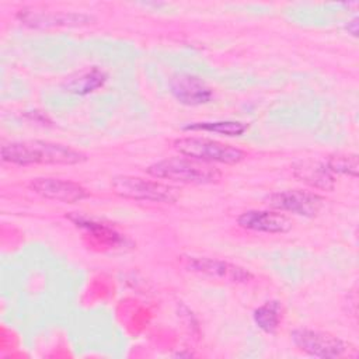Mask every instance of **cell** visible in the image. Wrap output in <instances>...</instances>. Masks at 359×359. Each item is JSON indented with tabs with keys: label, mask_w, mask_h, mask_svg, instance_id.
I'll return each mask as SVG.
<instances>
[{
	"label": "cell",
	"mask_w": 359,
	"mask_h": 359,
	"mask_svg": "<svg viewBox=\"0 0 359 359\" xmlns=\"http://www.w3.org/2000/svg\"><path fill=\"white\" fill-rule=\"evenodd\" d=\"M29 188L46 199L65 203H76L87 198V191L81 185L60 178H34Z\"/></svg>",
	"instance_id": "ba28073f"
},
{
	"label": "cell",
	"mask_w": 359,
	"mask_h": 359,
	"mask_svg": "<svg viewBox=\"0 0 359 359\" xmlns=\"http://www.w3.org/2000/svg\"><path fill=\"white\" fill-rule=\"evenodd\" d=\"M327 167L335 174L356 177L358 175V156L356 154H332L327 160Z\"/></svg>",
	"instance_id": "e0dca14e"
},
{
	"label": "cell",
	"mask_w": 359,
	"mask_h": 359,
	"mask_svg": "<svg viewBox=\"0 0 359 359\" xmlns=\"http://www.w3.org/2000/svg\"><path fill=\"white\" fill-rule=\"evenodd\" d=\"M248 129L247 123L237 121H213V122H194L185 126V130H205L224 136H241Z\"/></svg>",
	"instance_id": "2e32d148"
},
{
	"label": "cell",
	"mask_w": 359,
	"mask_h": 359,
	"mask_svg": "<svg viewBox=\"0 0 359 359\" xmlns=\"http://www.w3.org/2000/svg\"><path fill=\"white\" fill-rule=\"evenodd\" d=\"M105 81H107V74L102 70L93 67L87 72L80 73L76 77H70L65 83V88L69 93L86 95V94H90V93L98 90L100 87H102Z\"/></svg>",
	"instance_id": "5bb4252c"
},
{
	"label": "cell",
	"mask_w": 359,
	"mask_h": 359,
	"mask_svg": "<svg viewBox=\"0 0 359 359\" xmlns=\"http://www.w3.org/2000/svg\"><path fill=\"white\" fill-rule=\"evenodd\" d=\"M1 158L17 165L34 164H79L87 160L86 154L65 144L28 140L13 142L1 146Z\"/></svg>",
	"instance_id": "6da1fadb"
},
{
	"label": "cell",
	"mask_w": 359,
	"mask_h": 359,
	"mask_svg": "<svg viewBox=\"0 0 359 359\" xmlns=\"http://www.w3.org/2000/svg\"><path fill=\"white\" fill-rule=\"evenodd\" d=\"M252 318L258 328H261L262 331H265L268 334H272L276 331V328L280 324L282 307H280L279 302H276V300L266 302L254 310Z\"/></svg>",
	"instance_id": "9a60e30c"
},
{
	"label": "cell",
	"mask_w": 359,
	"mask_h": 359,
	"mask_svg": "<svg viewBox=\"0 0 359 359\" xmlns=\"http://www.w3.org/2000/svg\"><path fill=\"white\" fill-rule=\"evenodd\" d=\"M172 146L180 154L203 163L237 164L245 157L241 149L206 137H180L174 140Z\"/></svg>",
	"instance_id": "3957f363"
},
{
	"label": "cell",
	"mask_w": 359,
	"mask_h": 359,
	"mask_svg": "<svg viewBox=\"0 0 359 359\" xmlns=\"http://www.w3.org/2000/svg\"><path fill=\"white\" fill-rule=\"evenodd\" d=\"M171 94L185 105H202L213 98L210 87L199 77L180 73L170 80Z\"/></svg>",
	"instance_id": "9c48e42d"
},
{
	"label": "cell",
	"mask_w": 359,
	"mask_h": 359,
	"mask_svg": "<svg viewBox=\"0 0 359 359\" xmlns=\"http://www.w3.org/2000/svg\"><path fill=\"white\" fill-rule=\"evenodd\" d=\"M187 268L195 273L233 283H244L252 278L251 273L243 266L206 257L188 258Z\"/></svg>",
	"instance_id": "52a82bcc"
},
{
	"label": "cell",
	"mask_w": 359,
	"mask_h": 359,
	"mask_svg": "<svg viewBox=\"0 0 359 359\" xmlns=\"http://www.w3.org/2000/svg\"><path fill=\"white\" fill-rule=\"evenodd\" d=\"M293 175L299 181L323 191H331L335 185L334 174L330 171L327 164L313 158L296 161L293 164Z\"/></svg>",
	"instance_id": "7c38bea8"
},
{
	"label": "cell",
	"mask_w": 359,
	"mask_h": 359,
	"mask_svg": "<svg viewBox=\"0 0 359 359\" xmlns=\"http://www.w3.org/2000/svg\"><path fill=\"white\" fill-rule=\"evenodd\" d=\"M290 337L300 351L316 358H339L348 349V344L341 338L317 330L297 328Z\"/></svg>",
	"instance_id": "5b68a950"
},
{
	"label": "cell",
	"mask_w": 359,
	"mask_h": 359,
	"mask_svg": "<svg viewBox=\"0 0 359 359\" xmlns=\"http://www.w3.org/2000/svg\"><path fill=\"white\" fill-rule=\"evenodd\" d=\"M18 18L22 24L31 28H50V27H80L91 22L94 18L88 14L77 13H41L21 10Z\"/></svg>",
	"instance_id": "8fae6325"
},
{
	"label": "cell",
	"mask_w": 359,
	"mask_h": 359,
	"mask_svg": "<svg viewBox=\"0 0 359 359\" xmlns=\"http://www.w3.org/2000/svg\"><path fill=\"white\" fill-rule=\"evenodd\" d=\"M269 206L280 212H289L304 217H314L320 213L325 199L314 192L287 189L273 192L266 198Z\"/></svg>",
	"instance_id": "8992f818"
},
{
	"label": "cell",
	"mask_w": 359,
	"mask_h": 359,
	"mask_svg": "<svg viewBox=\"0 0 359 359\" xmlns=\"http://www.w3.org/2000/svg\"><path fill=\"white\" fill-rule=\"evenodd\" d=\"M346 29H348V32H349V34H352L353 36H356V35H358V18H356V17H355L353 20L348 21V24H346Z\"/></svg>",
	"instance_id": "ac0fdd59"
},
{
	"label": "cell",
	"mask_w": 359,
	"mask_h": 359,
	"mask_svg": "<svg viewBox=\"0 0 359 359\" xmlns=\"http://www.w3.org/2000/svg\"><path fill=\"white\" fill-rule=\"evenodd\" d=\"M237 222L243 229L258 233L282 234L292 229V220L286 215L272 210H247L238 216Z\"/></svg>",
	"instance_id": "30bf717a"
},
{
	"label": "cell",
	"mask_w": 359,
	"mask_h": 359,
	"mask_svg": "<svg viewBox=\"0 0 359 359\" xmlns=\"http://www.w3.org/2000/svg\"><path fill=\"white\" fill-rule=\"evenodd\" d=\"M111 185L116 195L133 201L172 203L180 198L178 188L164 182L144 180L140 177L118 175L112 180Z\"/></svg>",
	"instance_id": "277c9868"
},
{
	"label": "cell",
	"mask_w": 359,
	"mask_h": 359,
	"mask_svg": "<svg viewBox=\"0 0 359 359\" xmlns=\"http://www.w3.org/2000/svg\"><path fill=\"white\" fill-rule=\"evenodd\" d=\"M70 220L77 227H81L86 231H88L101 244H107L109 247H122L126 244V238L122 234H119L112 227H109L104 223L95 222V220L81 216L79 213L74 216H70Z\"/></svg>",
	"instance_id": "4fadbf2b"
},
{
	"label": "cell",
	"mask_w": 359,
	"mask_h": 359,
	"mask_svg": "<svg viewBox=\"0 0 359 359\" xmlns=\"http://www.w3.org/2000/svg\"><path fill=\"white\" fill-rule=\"evenodd\" d=\"M146 172L154 178L180 184H213L222 178V171L209 163L191 157H170L150 164Z\"/></svg>",
	"instance_id": "7a4b0ae2"
}]
</instances>
